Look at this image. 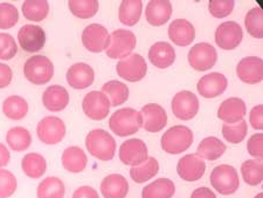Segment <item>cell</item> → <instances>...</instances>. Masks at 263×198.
I'll use <instances>...</instances> for the list:
<instances>
[{
    "label": "cell",
    "mask_w": 263,
    "mask_h": 198,
    "mask_svg": "<svg viewBox=\"0 0 263 198\" xmlns=\"http://www.w3.org/2000/svg\"><path fill=\"white\" fill-rule=\"evenodd\" d=\"M111 132L120 137L134 135L143 127V117L141 112L134 108H122L112 114L109 120Z\"/></svg>",
    "instance_id": "1"
},
{
    "label": "cell",
    "mask_w": 263,
    "mask_h": 198,
    "mask_svg": "<svg viewBox=\"0 0 263 198\" xmlns=\"http://www.w3.org/2000/svg\"><path fill=\"white\" fill-rule=\"evenodd\" d=\"M86 147L89 154L100 161H111L115 157L116 141L103 129H94L87 135Z\"/></svg>",
    "instance_id": "2"
},
{
    "label": "cell",
    "mask_w": 263,
    "mask_h": 198,
    "mask_svg": "<svg viewBox=\"0 0 263 198\" xmlns=\"http://www.w3.org/2000/svg\"><path fill=\"white\" fill-rule=\"evenodd\" d=\"M193 143V133L186 125H173L164 133L160 145L165 153L178 155L187 150Z\"/></svg>",
    "instance_id": "3"
},
{
    "label": "cell",
    "mask_w": 263,
    "mask_h": 198,
    "mask_svg": "<svg viewBox=\"0 0 263 198\" xmlns=\"http://www.w3.org/2000/svg\"><path fill=\"white\" fill-rule=\"evenodd\" d=\"M24 74L33 85H46L54 75L53 62L45 56H33L25 62Z\"/></svg>",
    "instance_id": "4"
},
{
    "label": "cell",
    "mask_w": 263,
    "mask_h": 198,
    "mask_svg": "<svg viewBox=\"0 0 263 198\" xmlns=\"http://www.w3.org/2000/svg\"><path fill=\"white\" fill-rule=\"evenodd\" d=\"M211 184L221 195H233L240 187V179L234 167L230 164H220L211 174Z\"/></svg>",
    "instance_id": "5"
},
{
    "label": "cell",
    "mask_w": 263,
    "mask_h": 198,
    "mask_svg": "<svg viewBox=\"0 0 263 198\" xmlns=\"http://www.w3.org/2000/svg\"><path fill=\"white\" fill-rule=\"evenodd\" d=\"M136 44H137V39L133 32L128 29H116L110 34V45L105 49V53L109 58L123 60L131 56Z\"/></svg>",
    "instance_id": "6"
},
{
    "label": "cell",
    "mask_w": 263,
    "mask_h": 198,
    "mask_svg": "<svg viewBox=\"0 0 263 198\" xmlns=\"http://www.w3.org/2000/svg\"><path fill=\"white\" fill-rule=\"evenodd\" d=\"M67 128L65 122L60 117L46 116L42 119L36 127V135L39 140L48 146L60 143L66 136Z\"/></svg>",
    "instance_id": "7"
},
{
    "label": "cell",
    "mask_w": 263,
    "mask_h": 198,
    "mask_svg": "<svg viewBox=\"0 0 263 198\" xmlns=\"http://www.w3.org/2000/svg\"><path fill=\"white\" fill-rule=\"evenodd\" d=\"M218 61V52L211 44L199 43L189 52V64L193 69L205 71L215 66Z\"/></svg>",
    "instance_id": "8"
},
{
    "label": "cell",
    "mask_w": 263,
    "mask_h": 198,
    "mask_svg": "<svg viewBox=\"0 0 263 198\" xmlns=\"http://www.w3.org/2000/svg\"><path fill=\"white\" fill-rule=\"evenodd\" d=\"M117 74L129 82H138L145 77L147 66L141 54H131L128 58L118 61L116 66Z\"/></svg>",
    "instance_id": "9"
},
{
    "label": "cell",
    "mask_w": 263,
    "mask_h": 198,
    "mask_svg": "<svg viewBox=\"0 0 263 198\" xmlns=\"http://www.w3.org/2000/svg\"><path fill=\"white\" fill-rule=\"evenodd\" d=\"M110 101L108 96L99 91L89 92L82 101V109L89 119L94 121L104 120L110 113Z\"/></svg>",
    "instance_id": "10"
},
{
    "label": "cell",
    "mask_w": 263,
    "mask_h": 198,
    "mask_svg": "<svg viewBox=\"0 0 263 198\" xmlns=\"http://www.w3.org/2000/svg\"><path fill=\"white\" fill-rule=\"evenodd\" d=\"M82 45L91 53H100L110 45V34L108 29L101 24H91L83 29Z\"/></svg>",
    "instance_id": "11"
},
{
    "label": "cell",
    "mask_w": 263,
    "mask_h": 198,
    "mask_svg": "<svg viewBox=\"0 0 263 198\" xmlns=\"http://www.w3.org/2000/svg\"><path fill=\"white\" fill-rule=\"evenodd\" d=\"M215 43L221 49L232 50L243 40V29L235 22H224L215 31Z\"/></svg>",
    "instance_id": "12"
},
{
    "label": "cell",
    "mask_w": 263,
    "mask_h": 198,
    "mask_svg": "<svg viewBox=\"0 0 263 198\" xmlns=\"http://www.w3.org/2000/svg\"><path fill=\"white\" fill-rule=\"evenodd\" d=\"M172 112L179 120H192L199 112V100L197 95L190 91L177 93L172 100Z\"/></svg>",
    "instance_id": "13"
},
{
    "label": "cell",
    "mask_w": 263,
    "mask_h": 198,
    "mask_svg": "<svg viewBox=\"0 0 263 198\" xmlns=\"http://www.w3.org/2000/svg\"><path fill=\"white\" fill-rule=\"evenodd\" d=\"M19 45L26 53H36L45 47L46 33L36 25H25L18 32Z\"/></svg>",
    "instance_id": "14"
},
{
    "label": "cell",
    "mask_w": 263,
    "mask_h": 198,
    "mask_svg": "<svg viewBox=\"0 0 263 198\" xmlns=\"http://www.w3.org/2000/svg\"><path fill=\"white\" fill-rule=\"evenodd\" d=\"M148 157L145 142L139 138H131L122 143L120 148V159L123 164L136 167L146 161Z\"/></svg>",
    "instance_id": "15"
},
{
    "label": "cell",
    "mask_w": 263,
    "mask_h": 198,
    "mask_svg": "<svg viewBox=\"0 0 263 198\" xmlns=\"http://www.w3.org/2000/svg\"><path fill=\"white\" fill-rule=\"evenodd\" d=\"M206 171V163L197 154H189L179 159L177 164V172L181 179L186 182H196Z\"/></svg>",
    "instance_id": "16"
},
{
    "label": "cell",
    "mask_w": 263,
    "mask_h": 198,
    "mask_svg": "<svg viewBox=\"0 0 263 198\" xmlns=\"http://www.w3.org/2000/svg\"><path fill=\"white\" fill-rule=\"evenodd\" d=\"M236 74L241 81L248 85H256L263 80V62L261 58H243L236 66Z\"/></svg>",
    "instance_id": "17"
},
{
    "label": "cell",
    "mask_w": 263,
    "mask_h": 198,
    "mask_svg": "<svg viewBox=\"0 0 263 198\" xmlns=\"http://www.w3.org/2000/svg\"><path fill=\"white\" fill-rule=\"evenodd\" d=\"M141 114L143 117V128L148 133H159L167 124V114L159 104H145L142 108Z\"/></svg>",
    "instance_id": "18"
},
{
    "label": "cell",
    "mask_w": 263,
    "mask_h": 198,
    "mask_svg": "<svg viewBox=\"0 0 263 198\" xmlns=\"http://www.w3.org/2000/svg\"><path fill=\"white\" fill-rule=\"evenodd\" d=\"M228 80L221 73H210L199 80L197 88L199 94L206 99H214L227 89Z\"/></svg>",
    "instance_id": "19"
},
{
    "label": "cell",
    "mask_w": 263,
    "mask_h": 198,
    "mask_svg": "<svg viewBox=\"0 0 263 198\" xmlns=\"http://www.w3.org/2000/svg\"><path fill=\"white\" fill-rule=\"evenodd\" d=\"M67 82L74 89H84L94 83L95 71L84 62H78L69 67L67 71Z\"/></svg>",
    "instance_id": "20"
},
{
    "label": "cell",
    "mask_w": 263,
    "mask_h": 198,
    "mask_svg": "<svg viewBox=\"0 0 263 198\" xmlns=\"http://www.w3.org/2000/svg\"><path fill=\"white\" fill-rule=\"evenodd\" d=\"M247 113V106L240 98H230L224 100L218 109V117L226 124H235L242 121Z\"/></svg>",
    "instance_id": "21"
},
{
    "label": "cell",
    "mask_w": 263,
    "mask_h": 198,
    "mask_svg": "<svg viewBox=\"0 0 263 198\" xmlns=\"http://www.w3.org/2000/svg\"><path fill=\"white\" fill-rule=\"evenodd\" d=\"M168 38L173 44L185 47L196 39V29L186 19L173 20L168 26Z\"/></svg>",
    "instance_id": "22"
},
{
    "label": "cell",
    "mask_w": 263,
    "mask_h": 198,
    "mask_svg": "<svg viewBox=\"0 0 263 198\" xmlns=\"http://www.w3.org/2000/svg\"><path fill=\"white\" fill-rule=\"evenodd\" d=\"M148 59L157 68H168L176 60V50L166 41H158L151 46L148 50Z\"/></svg>",
    "instance_id": "23"
},
{
    "label": "cell",
    "mask_w": 263,
    "mask_h": 198,
    "mask_svg": "<svg viewBox=\"0 0 263 198\" xmlns=\"http://www.w3.org/2000/svg\"><path fill=\"white\" fill-rule=\"evenodd\" d=\"M172 15V4L167 0H152L147 4L145 16L152 26H163Z\"/></svg>",
    "instance_id": "24"
},
{
    "label": "cell",
    "mask_w": 263,
    "mask_h": 198,
    "mask_svg": "<svg viewBox=\"0 0 263 198\" xmlns=\"http://www.w3.org/2000/svg\"><path fill=\"white\" fill-rule=\"evenodd\" d=\"M101 192L104 198H125L129 192V183L121 174L108 175L102 181Z\"/></svg>",
    "instance_id": "25"
},
{
    "label": "cell",
    "mask_w": 263,
    "mask_h": 198,
    "mask_svg": "<svg viewBox=\"0 0 263 198\" xmlns=\"http://www.w3.org/2000/svg\"><path fill=\"white\" fill-rule=\"evenodd\" d=\"M42 103L49 112H61L69 103V93L62 86H49L42 94Z\"/></svg>",
    "instance_id": "26"
},
{
    "label": "cell",
    "mask_w": 263,
    "mask_h": 198,
    "mask_svg": "<svg viewBox=\"0 0 263 198\" xmlns=\"http://www.w3.org/2000/svg\"><path fill=\"white\" fill-rule=\"evenodd\" d=\"M62 166L67 171L73 174H80L86 169L88 164V157L80 147L71 146L65 149L61 157Z\"/></svg>",
    "instance_id": "27"
},
{
    "label": "cell",
    "mask_w": 263,
    "mask_h": 198,
    "mask_svg": "<svg viewBox=\"0 0 263 198\" xmlns=\"http://www.w3.org/2000/svg\"><path fill=\"white\" fill-rule=\"evenodd\" d=\"M21 169L29 178L37 179L44 176L47 170V161L40 154L29 153L21 159Z\"/></svg>",
    "instance_id": "28"
},
{
    "label": "cell",
    "mask_w": 263,
    "mask_h": 198,
    "mask_svg": "<svg viewBox=\"0 0 263 198\" xmlns=\"http://www.w3.org/2000/svg\"><path fill=\"white\" fill-rule=\"evenodd\" d=\"M226 150L227 147L221 140H219L218 137L210 136L203 138L200 145L198 146L197 155L206 161H216L226 153Z\"/></svg>",
    "instance_id": "29"
},
{
    "label": "cell",
    "mask_w": 263,
    "mask_h": 198,
    "mask_svg": "<svg viewBox=\"0 0 263 198\" xmlns=\"http://www.w3.org/2000/svg\"><path fill=\"white\" fill-rule=\"evenodd\" d=\"M175 192L176 187L171 179L159 178L143 189L142 198H172Z\"/></svg>",
    "instance_id": "30"
},
{
    "label": "cell",
    "mask_w": 263,
    "mask_h": 198,
    "mask_svg": "<svg viewBox=\"0 0 263 198\" xmlns=\"http://www.w3.org/2000/svg\"><path fill=\"white\" fill-rule=\"evenodd\" d=\"M143 3L141 0H124L118 11V18L126 26H135L142 16Z\"/></svg>",
    "instance_id": "31"
},
{
    "label": "cell",
    "mask_w": 263,
    "mask_h": 198,
    "mask_svg": "<svg viewBox=\"0 0 263 198\" xmlns=\"http://www.w3.org/2000/svg\"><path fill=\"white\" fill-rule=\"evenodd\" d=\"M159 163L155 157H147L146 161L136 167H131L130 177L135 183H145L158 174Z\"/></svg>",
    "instance_id": "32"
},
{
    "label": "cell",
    "mask_w": 263,
    "mask_h": 198,
    "mask_svg": "<svg viewBox=\"0 0 263 198\" xmlns=\"http://www.w3.org/2000/svg\"><path fill=\"white\" fill-rule=\"evenodd\" d=\"M102 93L108 96L110 104L112 107H118L126 102L129 99V88L124 83L117 80H111L102 86Z\"/></svg>",
    "instance_id": "33"
},
{
    "label": "cell",
    "mask_w": 263,
    "mask_h": 198,
    "mask_svg": "<svg viewBox=\"0 0 263 198\" xmlns=\"http://www.w3.org/2000/svg\"><path fill=\"white\" fill-rule=\"evenodd\" d=\"M6 142L11 150L21 153L27 150L32 145V135L26 128L13 127L6 134Z\"/></svg>",
    "instance_id": "34"
},
{
    "label": "cell",
    "mask_w": 263,
    "mask_h": 198,
    "mask_svg": "<svg viewBox=\"0 0 263 198\" xmlns=\"http://www.w3.org/2000/svg\"><path fill=\"white\" fill-rule=\"evenodd\" d=\"M3 113L10 120H23L28 114L27 101L18 95L8 96L3 103Z\"/></svg>",
    "instance_id": "35"
},
{
    "label": "cell",
    "mask_w": 263,
    "mask_h": 198,
    "mask_svg": "<svg viewBox=\"0 0 263 198\" xmlns=\"http://www.w3.org/2000/svg\"><path fill=\"white\" fill-rule=\"evenodd\" d=\"M66 193V187L58 177H47L42 179L37 185V198H63Z\"/></svg>",
    "instance_id": "36"
},
{
    "label": "cell",
    "mask_w": 263,
    "mask_h": 198,
    "mask_svg": "<svg viewBox=\"0 0 263 198\" xmlns=\"http://www.w3.org/2000/svg\"><path fill=\"white\" fill-rule=\"evenodd\" d=\"M21 11L27 20L39 23L47 18L49 4L46 0H27L21 6Z\"/></svg>",
    "instance_id": "37"
},
{
    "label": "cell",
    "mask_w": 263,
    "mask_h": 198,
    "mask_svg": "<svg viewBox=\"0 0 263 198\" xmlns=\"http://www.w3.org/2000/svg\"><path fill=\"white\" fill-rule=\"evenodd\" d=\"M241 175L246 183L252 187L261 184L263 181L262 159H247L241 166Z\"/></svg>",
    "instance_id": "38"
},
{
    "label": "cell",
    "mask_w": 263,
    "mask_h": 198,
    "mask_svg": "<svg viewBox=\"0 0 263 198\" xmlns=\"http://www.w3.org/2000/svg\"><path fill=\"white\" fill-rule=\"evenodd\" d=\"M68 7L76 18L90 19L99 11L100 4L96 0H69Z\"/></svg>",
    "instance_id": "39"
},
{
    "label": "cell",
    "mask_w": 263,
    "mask_h": 198,
    "mask_svg": "<svg viewBox=\"0 0 263 198\" xmlns=\"http://www.w3.org/2000/svg\"><path fill=\"white\" fill-rule=\"evenodd\" d=\"M245 26L255 39H263V11L260 6L253 7L246 14Z\"/></svg>",
    "instance_id": "40"
},
{
    "label": "cell",
    "mask_w": 263,
    "mask_h": 198,
    "mask_svg": "<svg viewBox=\"0 0 263 198\" xmlns=\"http://www.w3.org/2000/svg\"><path fill=\"white\" fill-rule=\"evenodd\" d=\"M248 133V125L245 120L237 122L235 124H226L222 125V136L227 142L232 145H239L245 140Z\"/></svg>",
    "instance_id": "41"
},
{
    "label": "cell",
    "mask_w": 263,
    "mask_h": 198,
    "mask_svg": "<svg viewBox=\"0 0 263 198\" xmlns=\"http://www.w3.org/2000/svg\"><path fill=\"white\" fill-rule=\"evenodd\" d=\"M19 22V11L10 3L0 4V29H10Z\"/></svg>",
    "instance_id": "42"
},
{
    "label": "cell",
    "mask_w": 263,
    "mask_h": 198,
    "mask_svg": "<svg viewBox=\"0 0 263 198\" xmlns=\"http://www.w3.org/2000/svg\"><path fill=\"white\" fill-rule=\"evenodd\" d=\"M15 176L10 170L0 169V198H10L16 190Z\"/></svg>",
    "instance_id": "43"
},
{
    "label": "cell",
    "mask_w": 263,
    "mask_h": 198,
    "mask_svg": "<svg viewBox=\"0 0 263 198\" xmlns=\"http://www.w3.org/2000/svg\"><path fill=\"white\" fill-rule=\"evenodd\" d=\"M18 53L14 38L8 33H0V60H11Z\"/></svg>",
    "instance_id": "44"
},
{
    "label": "cell",
    "mask_w": 263,
    "mask_h": 198,
    "mask_svg": "<svg viewBox=\"0 0 263 198\" xmlns=\"http://www.w3.org/2000/svg\"><path fill=\"white\" fill-rule=\"evenodd\" d=\"M235 2L233 0H211L209 4L210 13L218 19L226 18L234 10Z\"/></svg>",
    "instance_id": "45"
},
{
    "label": "cell",
    "mask_w": 263,
    "mask_h": 198,
    "mask_svg": "<svg viewBox=\"0 0 263 198\" xmlns=\"http://www.w3.org/2000/svg\"><path fill=\"white\" fill-rule=\"evenodd\" d=\"M247 150L250 156L256 159H262L263 157V134L256 133L247 142Z\"/></svg>",
    "instance_id": "46"
},
{
    "label": "cell",
    "mask_w": 263,
    "mask_h": 198,
    "mask_svg": "<svg viewBox=\"0 0 263 198\" xmlns=\"http://www.w3.org/2000/svg\"><path fill=\"white\" fill-rule=\"evenodd\" d=\"M249 122L254 129H263V104H257L252 109L249 115Z\"/></svg>",
    "instance_id": "47"
},
{
    "label": "cell",
    "mask_w": 263,
    "mask_h": 198,
    "mask_svg": "<svg viewBox=\"0 0 263 198\" xmlns=\"http://www.w3.org/2000/svg\"><path fill=\"white\" fill-rule=\"evenodd\" d=\"M12 79H13V70L11 67L0 62V89L10 86Z\"/></svg>",
    "instance_id": "48"
},
{
    "label": "cell",
    "mask_w": 263,
    "mask_h": 198,
    "mask_svg": "<svg viewBox=\"0 0 263 198\" xmlns=\"http://www.w3.org/2000/svg\"><path fill=\"white\" fill-rule=\"evenodd\" d=\"M73 198H100L99 193L94 188L88 187V185H83L76 189L73 193Z\"/></svg>",
    "instance_id": "49"
},
{
    "label": "cell",
    "mask_w": 263,
    "mask_h": 198,
    "mask_svg": "<svg viewBox=\"0 0 263 198\" xmlns=\"http://www.w3.org/2000/svg\"><path fill=\"white\" fill-rule=\"evenodd\" d=\"M191 198H216V196L211 189L206 187H200L192 192Z\"/></svg>",
    "instance_id": "50"
},
{
    "label": "cell",
    "mask_w": 263,
    "mask_h": 198,
    "mask_svg": "<svg viewBox=\"0 0 263 198\" xmlns=\"http://www.w3.org/2000/svg\"><path fill=\"white\" fill-rule=\"evenodd\" d=\"M11 161V154L10 150L7 149V147L3 143H0V169L4 167H6Z\"/></svg>",
    "instance_id": "51"
},
{
    "label": "cell",
    "mask_w": 263,
    "mask_h": 198,
    "mask_svg": "<svg viewBox=\"0 0 263 198\" xmlns=\"http://www.w3.org/2000/svg\"><path fill=\"white\" fill-rule=\"evenodd\" d=\"M255 198H263V193L261 192V193H258V195H256V197Z\"/></svg>",
    "instance_id": "52"
}]
</instances>
